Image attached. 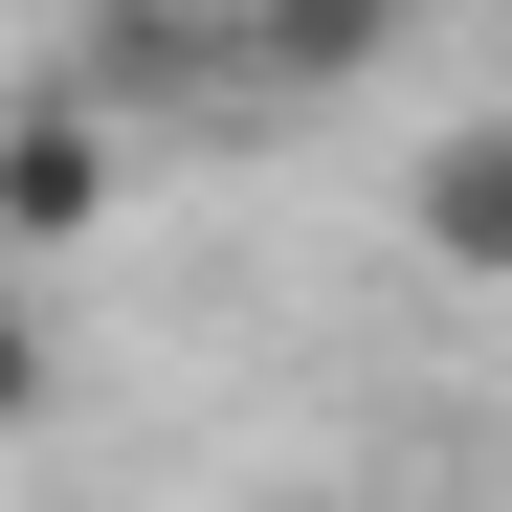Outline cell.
Instances as JSON below:
<instances>
[{
  "mask_svg": "<svg viewBox=\"0 0 512 512\" xmlns=\"http://www.w3.org/2000/svg\"><path fill=\"white\" fill-rule=\"evenodd\" d=\"M423 268L446 290H512V112H468V134H423Z\"/></svg>",
  "mask_w": 512,
  "mask_h": 512,
  "instance_id": "cell-3",
  "label": "cell"
},
{
  "mask_svg": "<svg viewBox=\"0 0 512 512\" xmlns=\"http://www.w3.org/2000/svg\"><path fill=\"white\" fill-rule=\"evenodd\" d=\"M423 45V0H223V67H245V90H379V67Z\"/></svg>",
  "mask_w": 512,
  "mask_h": 512,
  "instance_id": "cell-2",
  "label": "cell"
},
{
  "mask_svg": "<svg viewBox=\"0 0 512 512\" xmlns=\"http://www.w3.org/2000/svg\"><path fill=\"white\" fill-rule=\"evenodd\" d=\"M45 401H67V357H45V312H23V268H0V446H23Z\"/></svg>",
  "mask_w": 512,
  "mask_h": 512,
  "instance_id": "cell-4",
  "label": "cell"
},
{
  "mask_svg": "<svg viewBox=\"0 0 512 512\" xmlns=\"http://www.w3.org/2000/svg\"><path fill=\"white\" fill-rule=\"evenodd\" d=\"M112 179H134V156H112V112L67 90V67L0 90V268H67V245L112 223Z\"/></svg>",
  "mask_w": 512,
  "mask_h": 512,
  "instance_id": "cell-1",
  "label": "cell"
}]
</instances>
